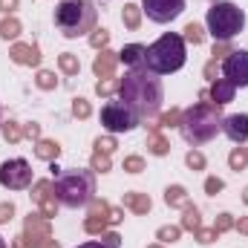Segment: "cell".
I'll use <instances>...</instances> for the list:
<instances>
[{
  "label": "cell",
  "mask_w": 248,
  "mask_h": 248,
  "mask_svg": "<svg viewBox=\"0 0 248 248\" xmlns=\"http://www.w3.org/2000/svg\"><path fill=\"white\" fill-rule=\"evenodd\" d=\"M119 95L122 101L136 113L139 122H150L153 116H159L162 101H165V90L156 72H150L147 66H133L119 84Z\"/></svg>",
  "instance_id": "1"
},
{
  "label": "cell",
  "mask_w": 248,
  "mask_h": 248,
  "mask_svg": "<svg viewBox=\"0 0 248 248\" xmlns=\"http://www.w3.org/2000/svg\"><path fill=\"white\" fill-rule=\"evenodd\" d=\"M179 130H182V136H185L187 144H193V147H196V144H205V141H211V139L222 130V113H219L217 104L199 101V104H193L190 110L182 113Z\"/></svg>",
  "instance_id": "2"
},
{
  "label": "cell",
  "mask_w": 248,
  "mask_h": 248,
  "mask_svg": "<svg viewBox=\"0 0 248 248\" xmlns=\"http://www.w3.org/2000/svg\"><path fill=\"white\" fill-rule=\"evenodd\" d=\"M98 9L93 0H61L55 6V26L63 38H78L95 29Z\"/></svg>",
  "instance_id": "3"
},
{
  "label": "cell",
  "mask_w": 248,
  "mask_h": 248,
  "mask_svg": "<svg viewBox=\"0 0 248 248\" xmlns=\"http://www.w3.org/2000/svg\"><path fill=\"white\" fill-rule=\"evenodd\" d=\"M55 199L66 208H81L95 199V176L81 168H69L55 176Z\"/></svg>",
  "instance_id": "4"
},
{
  "label": "cell",
  "mask_w": 248,
  "mask_h": 248,
  "mask_svg": "<svg viewBox=\"0 0 248 248\" xmlns=\"http://www.w3.org/2000/svg\"><path fill=\"white\" fill-rule=\"evenodd\" d=\"M185 58H187L185 38L176 35V32H168V35H162L156 44L147 46L144 66H147L150 72H156V75H170V72H176V69L185 66Z\"/></svg>",
  "instance_id": "5"
},
{
  "label": "cell",
  "mask_w": 248,
  "mask_h": 248,
  "mask_svg": "<svg viewBox=\"0 0 248 248\" xmlns=\"http://www.w3.org/2000/svg\"><path fill=\"white\" fill-rule=\"evenodd\" d=\"M205 23H208V32L214 35V41H231L234 35L243 32L246 15H243V9L234 6V3H214V6L208 9Z\"/></svg>",
  "instance_id": "6"
},
{
  "label": "cell",
  "mask_w": 248,
  "mask_h": 248,
  "mask_svg": "<svg viewBox=\"0 0 248 248\" xmlns=\"http://www.w3.org/2000/svg\"><path fill=\"white\" fill-rule=\"evenodd\" d=\"M101 124L110 133H130V130L139 127V119L124 101H110V104L101 107Z\"/></svg>",
  "instance_id": "7"
},
{
  "label": "cell",
  "mask_w": 248,
  "mask_h": 248,
  "mask_svg": "<svg viewBox=\"0 0 248 248\" xmlns=\"http://www.w3.org/2000/svg\"><path fill=\"white\" fill-rule=\"evenodd\" d=\"M0 185L9 190H26L32 185V165L26 159H9L0 165Z\"/></svg>",
  "instance_id": "8"
},
{
  "label": "cell",
  "mask_w": 248,
  "mask_h": 248,
  "mask_svg": "<svg viewBox=\"0 0 248 248\" xmlns=\"http://www.w3.org/2000/svg\"><path fill=\"white\" fill-rule=\"evenodd\" d=\"M141 12L153 23H170L185 12V0H141Z\"/></svg>",
  "instance_id": "9"
},
{
  "label": "cell",
  "mask_w": 248,
  "mask_h": 248,
  "mask_svg": "<svg viewBox=\"0 0 248 248\" xmlns=\"http://www.w3.org/2000/svg\"><path fill=\"white\" fill-rule=\"evenodd\" d=\"M23 237H26L29 248H41L44 243H49V240H52V225H49V219H46L44 214H29V217L23 219Z\"/></svg>",
  "instance_id": "10"
},
{
  "label": "cell",
  "mask_w": 248,
  "mask_h": 248,
  "mask_svg": "<svg viewBox=\"0 0 248 248\" xmlns=\"http://www.w3.org/2000/svg\"><path fill=\"white\" fill-rule=\"evenodd\" d=\"M222 75L234 87H248V49H234L222 63Z\"/></svg>",
  "instance_id": "11"
},
{
  "label": "cell",
  "mask_w": 248,
  "mask_h": 248,
  "mask_svg": "<svg viewBox=\"0 0 248 248\" xmlns=\"http://www.w3.org/2000/svg\"><path fill=\"white\" fill-rule=\"evenodd\" d=\"M32 202H38L41 205V214L46 217V219H52L55 214H58V199H55V185H52V179H41V182H35L32 185Z\"/></svg>",
  "instance_id": "12"
},
{
  "label": "cell",
  "mask_w": 248,
  "mask_h": 248,
  "mask_svg": "<svg viewBox=\"0 0 248 248\" xmlns=\"http://www.w3.org/2000/svg\"><path fill=\"white\" fill-rule=\"evenodd\" d=\"M110 225V205L104 199H93L90 202V214L84 219V231L87 234H104Z\"/></svg>",
  "instance_id": "13"
},
{
  "label": "cell",
  "mask_w": 248,
  "mask_h": 248,
  "mask_svg": "<svg viewBox=\"0 0 248 248\" xmlns=\"http://www.w3.org/2000/svg\"><path fill=\"white\" fill-rule=\"evenodd\" d=\"M222 130H225V136H228L231 141H237V144L248 141V116L246 113H234V116L222 119Z\"/></svg>",
  "instance_id": "14"
},
{
  "label": "cell",
  "mask_w": 248,
  "mask_h": 248,
  "mask_svg": "<svg viewBox=\"0 0 248 248\" xmlns=\"http://www.w3.org/2000/svg\"><path fill=\"white\" fill-rule=\"evenodd\" d=\"M9 58L15 63H20V66H38L41 63V52H38L35 44H15L9 49Z\"/></svg>",
  "instance_id": "15"
},
{
  "label": "cell",
  "mask_w": 248,
  "mask_h": 248,
  "mask_svg": "<svg viewBox=\"0 0 248 248\" xmlns=\"http://www.w3.org/2000/svg\"><path fill=\"white\" fill-rule=\"evenodd\" d=\"M234 93H237V87H234L228 78H217V81L211 84V90H208V98H211V104L222 107V104L234 101Z\"/></svg>",
  "instance_id": "16"
},
{
  "label": "cell",
  "mask_w": 248,
  "mask_h": 248,
  "mask_svg": "<svg viewBox=\"0 0 248 248\" xmlns=\"http://www.w3.org/2000/svg\"><path fill=\"white\" fill-rule=\"evenodd\" d=\"M116 63H119V55H116V52L101 49V52L95 55V61H93V72H95L98 78H113V75H116Z\"/></svg>",
  "instance_id": "17"
},
{
  "label": "cell",
  "mask_w": 248,
  "mask_h": 248,
  "mask_svg": "<svg viewBox=\"0 0 248 248\" xmlns=\"http://www.w3.org/2000/svg\"><path fill=\"white\" fill-rule=\"evenodd\" d=\"M122 205L127 211H133V214H147V211L153 208L150 196H147V193H139V190H127L122 196Z\"/></svg>",
  "instance_id": "18"
},
{
  "label": "cell",
  "mask_w": 248,
  "mask_h": 248,
  "mask_svg": "<svg viewBox=\"0 0 248 248\" xmlns=\"http://www.w3.org/2000/svg\"><path fill=\"white\" fill-rule=\"evenodd\" d=\"M144 55H147V46H141V44H127L122 52H119V61H124L133 69V66H144Z\"/></svg>",
  "instance_id": "19"
},
{
  "label": "cell",
  "mask_w": 248,
  "mask_h": 248,
  "mask_svg": "<svg viewBox=\"0 0 248 248\" xmlns=\"http://www.w3.org/2000/svg\"><path fill=\"white\" fill-rule=\"evenodd\" d=\"M147 150H150L153 156H168V153H170V144H168V139L159 133L156 124H150V133H147Z\"/></svg>",
  "instance_id": "20"
},
{
  "label": "cell",
  "mask_w": 248,
  "mask_h": 248,
  "mask_svg": "<svg viewBox=\"0 0 248 248\" xmlns=\"http://www.w3.org/2000/svg\"><path fill=\"white\" fill-rule=\"evenodd\" d=\"M35 156L44 159V162H55L61 156V144L52 141V139H38L35 141Z\"/></svg>",
  "instance_id": "21"
},
{
  "label": "cell",
  "mask_w": 248,
  "mask_h": 248,
  "mask_svg": "<svg viewBox=\"0 0 248 248\" xmlns=\"http://www.w3.org/2000/svg\"><path fill=\"white\" fill-rule=\"evenodd\" d=\"M122 20H124V26L127 29H139L141 26V6H136V3H127L124 6V12H122Z\"/></svg>",
  "instance_id": "22"
},
{
  "label": "cell",
  "mask_w": 248,
  "mask_h": 248,
  "mask_svg": "<svg viewBox=\"0 0 248 248\" xmlns=\"http://www.w3.org/2000/svg\"><path fill=\"white\" fill-rule=\"evenodd\" d=\"M165 202H168L170 208H185L187 205V190L182 185H170L165 190Z\"/></svg>",
  "instance_id": "23"
},
{
  "label": "cell",
  "mask_w": 248,
  "mask_h": 248,
  "mask_svg": "<svg viewBox=\"0 0 248 248\" xmlns=\"http://www.w3.org/2000/svg\"><path fill=\"white\" fill-rule=\"evenodd\" d=\"M182 211H185V214H182V228H185V231H199V228H202V217H199V211H196L190 202H187Z\"/></svg>",
  "instance_id": "24"
},
{
  "label": "cell",
  "mask_w": 248,
  "mask_h": 248,
  "mask_svg": "<svg viewBox=\"0 0 248 248\" xmlns=\"http://www.w3.org/2000/svg\"><path fill=\"white\" fill-rule=\"evenodd\" d=\"M17 35H20V20H17V17H12V15H6V17L0 20V38L15 41Z\"/></svg>",
  "instance_id": "25"
},
{
  "label": "cell",
  "mask_w": 248,
  "mask_h": 248,
  "mask_svg": "<svg viewBox=\"0 0 248 248\" xmlns=\"http://www.w3.org/2000/svg\"><path fill=\"white\" fill-rule=\"evenodd\" d=\"M0 133H3V139H6L9 144H17V141L23 139V127L17 122H3L0 124Z\"/></svg>",
  "instance_id": "26"
},
{
  "label": "cell",
  "mask_w": 248,
  "mask_h": 248,
  "mask_svg": "<svg viewBox=\"0 0 248 248\" xmlns=\"http://www.w3.org/2000/svg\"><path fill=\"white\" fill-rule=\"evenodd\" d=\"M58 66H61L63 75H78L81 61H78V55H72V52H63V55H58Z\"/></svg>",
  "instance_id": "27"
},
{
  "label": "cell",
  "mask_w": 248,
  "mask_h": 248,
  "mask_svg": "<svg viewBox=\"0 0 248 248\" xmlns=\"http://www.w3.org/2000/svg\"><path fill=\"white\" fill-rule=\"evenodd\" d=\"M228 165H231V170H246L248 168V147H234L231 156H228Z\"/></svg>",
  "instance_id": "28"
},
{
  "label": "cell",
  "mask_w": 248,
  "mask_h": 248,
  "mask_svg": "<svg viewBox=\"0 0 248 248\" xmlns=\"http://www.w3.org/2000/svg\"><path fill=\"white\" fill-rule=\"evenodd\" d=\"M107 44H110V32H107V29H93V32H90V46H93V49L101 52V49H107Z\"/></svg>",
  "instance_id": "29"
},
{
  "label": "cell",
  "mask_w": 248,
  "mask_h": 248,
  "mask_svg": "<svg viewBox=\"0 0 248 248\" xmlns=\"http://www.w3.org/2000/svg\"><path fill=\"white\" fill-rule=\"evenodd\" d=\"M179 234H182V225H162V228L156 231V240H162V243H176Z\"/></svg>",
  "instance_id": "30"
},
{
  "label": "cell",
  "mask_w": 248,
  "mask_h": 248,
  "mask_svg": "<svg viewBox=\"0 0 248 248\" xmlns=\"http://www.w3.org/2000/svg\"><path fill=\"white\" fill-rule=\"evenodd\" d=\"M35 84H38L41 90H55V87H58V78H55V72L41 69V72H38V78H35Z\"/></svg>",
  "instance_id": "31"
},
{
  "label": "cell",
  "mask_w": 248,
  "mask_h": 248,
  "mask_svg": "<svg viewBox=\"0 0 248 248\" xmlns=\"http://www.w3.org/2000/svg\"><path fill=\"white\" fill-rule=\"evenodd\" d=\"M119 84H122V81H116V78H101V81L95 84V93L104 95V98H110V95L119 90Z\"/></svg>",
  "instance_id": "32"
},
{
  "label": "cell",
  "mask_w": 248,
  "mask_h": 248,
  "mask_svg": "<svg viewBox=\"0 0 248 248\" xmlns=\"http://www.w3.org/2000/svg\"><path fill=\"white\" fill-rule=\"evenodd\" d=\"M185 41H187V44H193V46H199V44L205 41V32H202V26H196V23H187V26H185Z\"/></svg>",
  "instance_id": "33"
},
{
  "label": "cell",
  "mask_w": 248,
  "mask_h": 248,
  "mask_svg": "<svg viewBox=\"0 0 248 248\" xmlns=\"http://www.w3.org/2000/svg\"><path fill=\"white\" fill-rule=\"evenodd\" d=\"M72 116H75V119H90V116H93L90 101H87V98H75V101H72Z\"/></svg>",
  "instance_id": "34"
},
{
  "label": "cell",
  "mask_w": 248,
  "mask_h": 248,
  "mask_svg": "<svg viewBox=\"0 0 248 248\" xmlns=\"http://www.w3.org/2000/svg\"><path fill=\"white\" fill-rule=\"evenodd\" d=\"M90 165H93V170H98V173H107V170L113 168L110 156H107V153H98V150L93 153V162H90Z\"/></svg>",
  "instance_id": "35"
},
{
  "label": "cell",
  "mask_w": 248,
  "mask_h": 248,
  "mask_svg": "<svg viewBox=\"0 0 248 248\" xmlns=\"http://www.w3.org/2000/svg\"><path fill=\"white\" fill-rule=\"evenodd\" d=\"M116 147H119V144H116V136H98V139H95V150H98V153H107V156H110Z\"/></svg>",
  "instance_id": "36"
},
{
  "label": "cell",
  "mask_w": 248,
  "mask_h": 248,
  "mask_svg": "<svg viewBox=\"0 0 248 248\" xmlns=\"http://www.w3.org/2000/svg\"><path fill=\"white\" fill-rule=\"evenodd\" d=\"M179 122H182V113H179L176 107H170V110L159 119V124H156V127H179Z\"/></svg>",
  "instance_id": "37"
},
{
  "label": "cell",
  "mask_w": 248,
  "mask_h": 248,
  "mask_svg": "<svg viewBox=\"0 0 248 248\" xmlns=\"http://www.w3.org/2000/svg\"><path fill=\"white\" fill-rule=\"evenodd\" d=\"M234 228V217L231 214H219L217 219H214V231L217 234H225V231H231Z\"/></svg>",
  "instance_id": "38"
},
{
  "label": "cell",
  "mask_w": 248,
  "mask_h": 248,
  "mask_svg": "<svg viewBox=\"0 0 248 248\" xmlns=\"http://www.w3.org/2000/svg\"><path fill=\"white\" fill-rule=\"evenodd\" d=\"M124 170L127 173H141L144 170V159L141 156H127L124 159Z\"/></svg>",
  "instance_id": "39"
},
{
  "label": "cell",
  "mask_w": 248,
  "mask_h": 248,
  "mask_svg": "<svg viewBox=\"0 0 248 248\" xmlns=\"http://www.w3.org/2000/svg\"><path fill=\"white\" fill-rule=\"evenodd\" d=\"M193 234H196V243H199V246H211V243L219 237L214 228H199V231H193Z\"/></svg>",
  "instance_id": "40"
},
{
  "label": "cell",
  "mask_w": 248,
  "mask_h": 248,
  "mask_svg": "<svg viewBox=\"0 0 248 248\" xmlns=\"http://www.w3.org/2000/svg\"><path fill=\"white\" fill-rule=\"evenodd\" d=\"M185 162H187L190 170H202V168H205V156H202L199 150H190V153L185 156Z\"/></svg>",
  "instance_id": "41"
},
{
  "label": "cell",
  "mask_w": 248,
  "mask_h": 248,
  "mask_svg": "<svg viewBox=\"0 0 248 248\" xmlns=\"http://www.w3.org/2000/svg\"><path fill=\"white\" fill-rule=\"evenodd\" d=\"M101 246L104 248H122V237L116 231H104L101 234Z\"/></svg>",
  "instance_id": "42"
},
{
  "label": "cell",
  "mask_w": 248,
  "mask_h": 248,
  "mask_svg": "<svg viewBox=\"0 0 248 248\" xmlns=\"http://www.w3.org/2000/svg\"><path fill=\"white\" fill-rule=\"evenodd\" d=\"M222 187H225V182H222L219 176H208V179H205V193H211V196H217Z\"/></svg>",
  "instance_id": "43"
},
{
  "label": "cell",
  "mask_w": 248,
  "mask_h": 248,
  "mask_svg": "<svg viewBox=\"0 0 248 248\" xmlns=\"http://www.w3.org/2000/svg\"><path fill=\"white\" fill-rule=\"evenodd\" d=\"M23 139H29V141H38L41 139V124H23Z\"/></svg>",
  "instance_id": "44"
},
{
  "label": "cell",
  "mask_w": 248,
  "mask_h": 248,
  "mask_svg": "<svg viewBox=\"0 0 248 248\" xmlns=\"http://www.w3.org/2000/svg\"><path fill=\"white\" fill-rule=\"evenodd\" d=\"M15 217V205L12 202H0V225H6Z\"/></svg>",
  "instance_id": "45"
},
{
  "label": "cell",
  "mask_w": 248,
  "mask_h": 248,
  "mask_svg": "<svg viewBox=\"0 0 248 248\" xmlns=\"http://www.w3.org/2000/svg\"><path fill=\"white\" fill-rule=\"evenodd\" d=\"M231 52H234V49L228 46V41H217V44H214V52H211V55H214V58H222V55H231Z\"/></svg>",
  "instance_id": "46"
},
{
  "label": "cell",
  "mask_w": 248,
  "mask_h": 248,
  "mask_svg": "<svg viewBox=\"0 0 248 248\" xmlns=\"http://www.w3.org/2000/svg\"><path fill=\"white\" fill-rule=\"evenodd\" d=\"M217 72H219V63H217V61H208V63H205V78L217 81Z\"/></svg>",
  "instance_id": "47"
},
{
  "label": "cell",
  "mask_w": 248,
  "mask_h": 248,
  "mask_svg": "<svg viewBox=\"0 0 248 248\" xmlns=\"http://www.w3.org/2000/svg\"><path fill=\"white\" fill-rule=\"evenodd\" d=\"M124 219V211L122 208H110V225H119Z\"/></svg>",
  "instance_id": "48"
},
{
  "label": "cell",
  "mask_w": 248,
  "mask_h": 248,
  "mask_svg": "<svg viewBox=\"0 0 248 248\" xmlns=\"http://www.w3.org/2000/svg\"><path fill=\"white\" fill-rule=\"evenodd\" d=\"M17 9V0H0V12H6V15H12Z\"/></svg>",
  "instance_id": "49"
},
{
  "label": "cell",
  "mask_w": 248,
  "mask_h": 248,
  "mask_svg": "<svg viewBox=\"0 0 248 248\" xmlns=\"http://www.w3.org/2000/svg\"><path fill=\"white\" fill-rule=\"evenodd\" d=\"M234 225H237V231H240V234H246V237H248V217H243V219H240V222H234Z\"/></svg>",
  "instance_id": "50"
},
{
  "label": "cell",
  "mask_w": 248,
  "mask_h": 248,
  "mask_svg": "<svg viewBox=\"0 0 248 248\" xmlns=\"http://www.w3.org/2000/svg\"><path fill=\"white\" fill-rule=\"evenodd\" d=\"M12 248H29V243H26V237L20 234V237H15V243H12Z\"/></svg>",
  "instance_id": "51"
},
{
  "label": "cell",
  "mask_w": 248,
  "mask_h": 248,
  "mask_svg": "<svg viewBox=\"0 0 248 248\" xmlns=\"http://www.w3.org/2000/svg\"><path fill=\"white\" fill-rule=\"evenodd\" d=\"M78 248H104L101 243H84V246H78Z\"/></svg>",
  "instance_id": "52"
},
{
  "label": "cell",
  "mask_w": 248,
  "mask_h": 248,
  "mask_svg": "<svg viewBox=\"0 0 248 248\" xmlns=\"http://www.w3.org/2000/svg\"><path fill=\"white\" fill-rule=\"evenodd\" d=\"M41 248H61V246H58L55 240H49V243H44V246H41Z\"/></svg>",
  "instance_id": "53"
},
{
  "label": "cell",
  "mask_w": 248,
  "mask_h": 248,
  "mask_svg": "<svg viewBox=\"0 0 248 248\" xmlns=\"http://www.w3.org/2000/svg\"><path fill=\"white\" fill-rule=\"evenodd\" d=\"M243 202H246V205H248V187H246V190H243Z\"/></svg>",
  "instance_id": "54"
},
{
  "label": "cell",
  "mask_w": 248,
  "mask_h": 248,
  "mask_svg": "<svg viewBox=\"0 0 248 248\" xmlns=\"http://www.w3.org/2000/svg\"><path fill=\"white\" fill-rule=\"evenodd\" d=\"M0 248H6V240H3V237H0Z\"/></svg>",
  "instance_id": "55"
},
{
  "label": "cell",
  "mask_w": 248,
  "mask_h": 248,
  "mask_svg": "<svg viewBox=\"0 0 248 248\" xmlns=\"http://www.w3.org/2000/svg\"><path fill=\"white\" fill-rule=\"evenodd\" d=\"M147 248H162V246H147Z\"/></svg>",
  "instance_id": "56"
},
{
  "label": "cell",
  "mask_w": 248,
  "mask_h": 248,
  "mask_svg": "<svg viewBox=\"0 0 248 248\" xmlns=\"http://www.w3.org/2000/svg\"><path fill=\"white\" fill-rule=\"evenodd\" d=\"M0 124H3V122H0Z\"/></svg>",
  "instance_id": "57"
}]
</instances>
